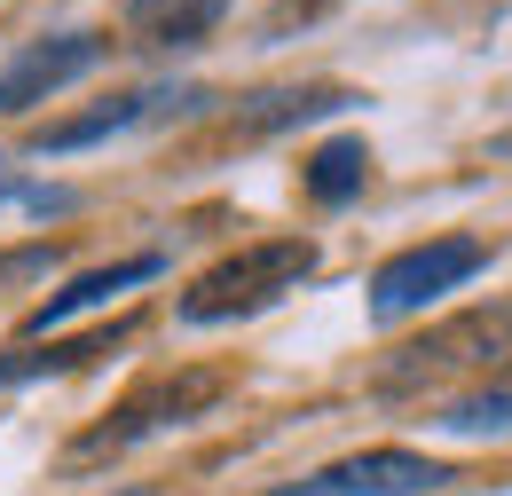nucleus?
Listing matches in <instances>:
<instances>
[{
  "mask_svg": "<svg viewBox=\"0 0 512 496\" xmlns=\"http://www.w3.org/2000/svg\"><path fill=\"white\" fill-rule=\"evenodd\" d=\"M316 237H260V245L229 252L182 292V323H237V315L276 308L284 292H300L316 276Z\"/></svg>",
  "mask_w": 512,
  "mask_h": 496,
  "instance_id": "obj_1",
  "label": "nucleus"
},
{
  "mask_svg": "<svg viewBox=\"0 0 512 496\" xmlns=\"http://www.w3.org/2000/svg\"><path fill=\"white\" fill-rule=\"evenodd\" d=\"M481 268H489V245H481V237H465V229L426 237V245L379 260V276H371V315H379V323H410V315L442 308L457 284H473Z\"/></svg>",
  "mask_w": 512,
  "mask_h": 496,
  "instance_id": "obj_2",
  "label": "nucleus"
},
{
  "mask_svg": "<svg viewBox=\"0 0 512 496\" xmlns=\"http://www.w3.org/2000/svg\"><path fill=\"white\" fill-rule=\"evenodd\" d=\"M449 481L457 473H449L442 457H426V449H355V457L316 465L308 481H284V489H268V496H434Z\"/></svg>",
  "mask_w": 512,
  "mask_h": 496,
  "instance_id": "obj_3",
  "label": "nucleus"
},
{
  "mask_svg": "<svg viewBox=\"0 0 512 496\" xmlns=\"http://www.w3.org/2000/svg\"><path fill=\"white\" fill-rule=\"evenodd\" d=\"M197 103H213V95H205V87H134V95H111V103L79 111V119L40 126L32 150H40V158H71V150H95V142H111V134L158 126V119H174V111H197Z\"/></svg>",
  "mask_w": 512,
  "mask_h": 496,
  "instance_id": "obj_4",
  "label": "nucleus"
},
{
  "mask_svg": "<svg viewBox=\"0 0 512 496\" xmlns=\"http://www.w3.org/2000/svg\"><path fill=\"white\" fill-rule=\"evenodd\" d=\"M103 56H111V40H103V32H56V40H24V48H16V63L0 71V119H24L32 103L64 95L71 79H87Z\"/></svg>",
  "mask_w": 512,
  "mask_h": 496,
  "instance_id": "obj_5",
  "label": "nucleus"
},
{
  "mask_svg": "<svg viewBox=\"0 0 512 496\" xmlns=\"http://www.w3.org/2000/svg\"><path fill=\"white\" fill-rule=\"evenodd\" d=\"M150 276H166V252H127V260H111V268H87V276H71L64 292H48L40 308L24 315V339H48V331H64L71 315L111 308V292H134V284H150Z\"/></svg>",
  "mask_w": 512,
  "mask_h": 496,
  "instance_id": "obj_6",
  "label": "nucleus"
},
{
  "mask_svg": "<svg viewBox=\"0 0 512 496\" xmlns=\"http://www.w3.org/2000/svg\"><path fill=\"white\" fill-rule=\"evenodd\" d=\"M213 394H221V378H213V371L166 378V386H150L142 402H127V410H119V426H103V434H87V441H79V457H103V449H127V441L158 434V426H182V418H197V410H205Z\"/></svg>",
  "mask_w": 512,
  "mask_h": 496,
  "instance_id": "obj_7",
  "label": "nucleus"
},
{
  "mask_svg": "<svg viewBox=\"0 0 512 496\" xmlns=\"http://www.w3.org/2000/svg\"><path fill=\"white\" fill-rule=\"evenodd\" d=\"M229 0H127V40L150 56H190L221 32Z\"/></svg>",
  "mask_w": 512,
  "mask_h": 496,
  "instance_id": "obj_8",
  "label": "nucleus"
},
{
  "mask_svg": "<svg viewBox=\"0 0 512 496\" xmlns=\"http://www.w3.org/2000/svg\"><path fill=\"white\" fill-rule=\"evenodd\" d=\"M363 182H371V142H363V134L323 142L316 158L300 166V189H308L316 205H347V197H363Z\"/></svg>",
  "mask_w": 512,
  "mask_h": 496,
  "instance_id": "obj_9",
  "label": "nucleus"
},
{
  "mask_svg": "<svg viewBox=\"0 0 512 496\" xmlns=\"http://www.w3.org/2000/svg\"><path fill=\"white\" fill-rule=\"evenodd\" d=\"M95 355H111V331H95V339H56V347L24 339V347L0 355V394H8V386H32V378H56V371H79V363H95Z\"/></svg>",
  "mask_w": 512,
  "mask_h": 496,
  "instance_id": "obj_10",
  "label": "nucleus"
},
{
  "mask_svg": "<svg viewBox=\"0 0 512 496\" xmlns=\"http://www.w3.org/2000/svg\"><path fill=\"white\" fill-rule=\"evenodd\" d=\"M434 426H442V434H512V371L489 378V386H473V394H457Z\"/></svg>",
  "mask_w": 512,
  "mask_h": 496,
  "instance_id": "obj_11",
  "label": "nucleus"
},
{
  "mask_svg": "<svg viewBox=\"0 0 512 496\" xmlns=\"http://www.w3.org/2000/svg\"><path fill=\"white\" fill-rule=\"evenodd\" d=\"M71 205H79L71 189H48V182H16V166L0 158V213H40V221H48V213H71Z\"/></svg>",
  "mask_w": 512,
  "mask_h": 496,
  "instance_id": "obj_12",
  "label": "nucleus"
},
{
  "mask_svg": "<svg viewBox=\"0 0 512 496\" xmlns=\"http://www.w3.org/2000/svg\"><path fill=\"white\" fill-rule=\"evenodd\" d=\"M497 158H512V134H497Z\"/></svg>",
  "mask_w": 512,
  "mask_h": 496,
  "instance_id": "obj_13",
  "label": "nucleus"
},
{
  "mask_svg": "<svg viewBox=\"0 0 512 496\" xmlns=\"http://www.w3.org/2000/svg\"><path fill=\"white\" fill-rule=\"evenodd\" d=\"M111 496H158V489H111Z\"/></svg>",
  "mask_w": 512,
  "mask_h": 496,
  "instance_id": "obj_14",
  "label": "nucleus"
}]
</instances>
